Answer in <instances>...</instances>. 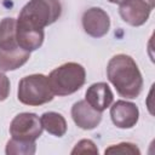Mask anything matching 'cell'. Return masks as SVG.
Instances as JSON below:
<instances>
[{
	"label": "cell",
	"instance_id": "obj_17",
	"mask_svg": "<svg viewBox=\"0 0 155 155\" xmlns=\"http://www.w3.org/2000/svg\"><path fill=\"white\" fill-rule=\"evenodd\" d=\"M110 2H113V4H120L122 0H109Z\"/></svg>",
	"mask_w": 155,
	"mask_h": 155
},
{
	"label": "cell",
	"instance_id": "obj_3",
	"mask_svg": "<svg viewBox=\"0 0 155 155\" xmlns=\"http://www.w3.org/2000/svg\"><path fill=\"white\" fill-rule=\"evenodd\" d=\"M30 57L16 38V19L4 18L0 22V70L8 71L22 67Z\"/></svg>",
	"mask_w": 155,
	"mask_h": 155
},
{
	"label": "cell",
	"instance_id": "obj_11",
	"mask_svg": "<svg viewBox=\"0 0 155 155\" xmlns=\"http://www.w3.org/2000/svg\"><path fill=\"white\" fill-rule=\"evenodd\" d=\"M92 108L98 111L105 110L113 102V92L108 84L105 82H97L91 85L86 91V99H85Z\"/></svg>",
	"mask_w": 155,
	"mask_h": 155
},
{
	"label": "cell",
	"instance_id": "obj_14",
	"mask_svg": "<svg viewBox=\"0 0 155 155\" xmlns=\"http://www.w3.org/2000/svg\"><path fill=\"white\" fill-rule=\"evenodd\" d=\"M114 153L139 154V149L134 144H132V143H120L117 145H111L108 149H105V154H114Z\"/></svg>",
	"mask_w": 155,
	"mask_h": 155
},
{
	"label": "cell",
	"instance_id": "obj_15",
	"mask_svg": "<svg viewBox=\"0 0 155 155\" xmlns=\"http://www.w3.org/2000/svg\"><path fill=\"white\" fill-rule=\"evenodd\" d=\"M85 153H98V149L96 148L94 143L90 139L80 140L71 151V154H85Z\"/></svg>",
	"mask_w": 155,
	"mask_h": 155
},
{
	"label": "cell",
	"instance_id": "obj_4",
	"mask_svg": "<svg viewBox=\"0 0 155 155\" xmlns=\"http://www.w3.org/2000/svg\"><path fill=\"white\" fill-rule=\"evenodd\" d=\"M47 79L53 94L68 96L81 88L86 80V73L81 64L69 62L52 70Z\"/></svg>",
	"mask_w": 155,
	"mask_h": 155
},
{
	"label": "cell",
	"instance_id": "obj_8",
	"mask_svg": "<svg viewBox=\"0 0 155 155\" xmlns=\"http://www.w3.org/2000/svg\"><path fill=\"white\" fill-rule=\"evenodd\" d=\"M82 27L90 36L102 38L109 31L110 19L104 10L91 7L82 15Z\"/></svg>",
	"mask_w": 155,
	"mask_h": 155
},
{
	"label": "cell",
	"instance_id": "obj_10",
	"mask_svg": "<svg viewBox=\"0 0 155 155\" xmlns=\"http://www.w3.org/2000/svg\"><path fill=\"white\" fill-rule=\"evenodd\" d=\"M71 116L74 122L82 130H92L102 120V113L92 108L86 101H79L73 105Z\"/></svg>",
	"mask_w": 155,
	"mask_h": 155
},
{
	"label": "cell",
	"instance_id": "obj_7",
	"mask_svg": "<svg viewBox=\"0 0 155 155\" xmlns=\"http://www.w3.org/2000/svg\"><path fill=\"white\" fill-rule=\"evenodd\" d=\"M153 8L154 0H122L120 2L119 12L126 23L133 27H139L148 21Z\"/></svg>",
	"mask_w": 155,
	"mask_h": 155
},
{
	"label": "cell",
	"instance_id": "obj_9",
	"mask_svg": "<svg viewBox=\"0 0 155 155\" xmlns=\"http://www.w3.org/2000/svg\"><path fill=\"white\" fill-rule=\"evenodd\" d=\"M110 116L116 127L131 128L137 124L139 111L136 104L126 101H117L110 108Z\"/></svg>",
	"mask_w": 155,
	"mask_h": 155
},
{
	"label": "cell",
	"instance_id": "obj_6",
	"mask_svg": "<svg viewBox=\"0 0 155 155\" xmlns=\"http://www.w3.org/2000/svg\"><path fill=\"white\" fill-rule=\"evenodd\" d=\"M42 125L36 114L22 113L15 116L10 125V133L13 139L22 142H35L42 133Z\"/></svg>",
	"mask_w": 155,
	"mask_h": 155
},
{
	"label": "cell",
	"instance_id": "obj_5",
	"mask_svg": "<svg viewBox=\"0 0 155 155\" xmlns=\"http://www.w3.org/2000/svg\"><path fill=\"white\" fill-rule=\"evenodd\" d=\"M47 76L33 74L23 78L18 84V101L25 105H41L53 98Z\"/></svg>",
	"mask_w": 155,
	"mask_h": 155
},
{
	"label": "cell",
	"instance_id": "obj_16",
	"mask_svg": "<svg viewBox=\"0 0 155 155\" xmlns=\"http://www.w3.org/2000/svg\"><path fill=\"white\" fill-rule=\"evenodd\" d=\"M10 93V80L8 78L0 73V102L5 101Z\"/></svg>",
	"mask_w": 155,
	"mask_h": 155
},
{
	"label": "cell",
	"instance_id": "obj_13",
	"mask_svg": "<svg viewBox=\"0 0 155 155\" xmlns=\"http://www.w3.org/2000/svg\"><path fill=\"white\" fill-rule=\"evenodd\" d=\"M35 153V142H22L11 139L6 145L7 155H31Z\"/></svg>",
	"mask_w": 155,
	"mask_h": 155
},
{
	"label": "cell",
	"instance_id": "obj_2",
	"mask_svg": "<svg viewBox=\"0 0 155 155\" xmlns=\"http://www.w3.org/2000/svg\"><path fill=\"white\" fill-rule=\"evenodd\" d=\"M107 75L121 97L133 99L142 92V74L133 58L127 54L114 56L108 63Z\"/></svg>",
	"mask_w": 155,
	"mask_h": 155
},
{
	"label": "cell",
	"instance_id": "obj_1",
	"mask_svg": "<svg viewBox=\"0 0 155 155\" xmlns=\"http://www.w3.org/2000/svg\"><path fill=\"white\" fill-rule=\"evenodd\" d=\"M61 12L58 0H30L16 21V38L19 46L28 52L38 50L44 42V28L54 23Z\"/></svg>",
	"mask_w": 155,
	"mask_h": 155
},
{
	"label": "cell",
	"instance_id": "obj_12",
	"mask_svg": "<svg viewBox=\"0 0 155 155\" xmlns=\"http://www.w3.org/2000/svg\"><path fill=\"white\" fill-rule=\"evenodd\" d=\"M42 128H45L48 133L56 136V137H62L67 132V122L65 119L54 111H48L44 113L42 116L40 117Z\"/></svg>",
	"mask_w": 155,
	"mask_h": 155
}]
</instances>
